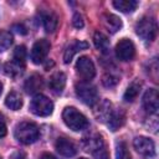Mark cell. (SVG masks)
Instances as JSON below:
<instances>
[{
	"mask_svg": "<svg viewBox=\"0 0 159 159\" xmlns=\"http://www.w3.org/2000/svg\"><path fill=\"white\" fill-rule=\"evenodd\" d=\"M15 138L22 144H31L39 139L40 132L35 123L32 122H20L15 127Z\"/></svg>",
	"mask_w": 159,
	"mask_h": 159,
	"instance_id": "6da1fadb",
	"label": "cell"
},
{
	"mask_svg": "<svg viewBox=\"0 0 159 159\" xmlns=\"http://www.w3.org/2000/svg\"><path fill=\"white\" fill-rule=\"evenodd\" d=\"M62 119L65 124L75 132L83 130L88 127L87 118L81 112H78L75 107H66L62 112Z\"/></svg>",
	"mask_w": 159,
	"mask_h": 159,
	"instance_id": "7a4b0ae2",
	"label": "cell"
},
{
	"mask_svg": "<svg viewBox=\"0 0 159 159\" xmlns=\"http://www.w3.org/2000/svg\"><path fill=\"white\" fill-rule=\"evenodd\" d=\"M76 94L77 97L81 99V102H83L87 106H93L98 102V92L97 88L91 84L87 81H81L78 83H76Z\"/></svg>",
	"mask_w": 159,
	"mask_h": 159,
	"instance_id": "3957f363",
	"label": "cell"
},
{
	"mask_svg": "<svg viewBox=\"0 0 159 159\" xmlns=\"http://www.w3.org/2000/svg\"><path fill=\"white\" fill-rule=\"evenodd\" d=\"M30 111L35 116L47 117L53 111V103L48 97H46L41 93H37L34 96V98L30 102Z\"/></svg>",
	"mask_w": 159,
	"mask_h": 159,
	"instance_id": "277c9868",
	"label": "cell"
},
{
	"mask_svg": "<svg viewBox=\"0 0 159 159\" xmlns=\"http://www.w3.org/2000/svg\"><path fill=\"white\" fill-rule=\"evenodd\" d=\"M157 22L153 17L144 16L135 24V32L137 35L145 40V41H153L157 36Z\"/></svg>",
	"mask_w": 159,
	"mask_h": 159,
	"instance_id": "5b68a950",
	"label": "cell"
},
{
	"mask_svg": "<svg viewBox=\"0 0 159 159\" xmlns=\"http://www.w3.org/2000/svg\"><path fill=\"white\" fill-rule=\"evenodd\" d=\"M76 72L81 78H83V81L92 80L96 75V68L92 60L87 56H81L76 62Z\"/></svg>",
	"mask_w": 159,
	"mask_h": 159,
	"instance_id": "8992f818",
	"label": "cell"
},
{
	"mask_svg": "<svg viewBox=\"0 0 159 159\" xmlns=\"http://www.w3.org/2000/svg\"><path fill=\"white\" fill-rule=\"evenodd\" d=\"M135 55L134 43L129 39H122L116 45V56L120 61H130Z\"/></svg>",
	"mask_w": 159,
	"mask_h": 159,
	"instance_id": "52a82bcc",
	"label": "cell"
},
{
	"mask_svg": "<svg viewBox=\"0 0 159 159\" xmlns=\"http://www.w3.org/2000/svg\"><path fill=\"white\" fill-rule=\"evenodd\" d=\"M50 42L46 40V39H41V40H37L32 48H31V60L36 65H40L45 61L48 51H50Z\"/></svg>",
	"mask_w": 159,
	"mask_h": 159,
	"instance_id": "ba28073f",
	"label": "cell"
},
{
	"mask_svg": "<svg viewBox=\"0 0 159 159\" xmlns=\"http://www.w3.org/2000/svg\"><path fill=\"white\" fill-rule=\"evenodd\" d=\"M133 147L139 154H142L144 157L150 158L155 154V144L152 139H149L147 137H142V135L135 137L133 140Z\"/></svg>",
	"mask_w": 159,
	"mask_h": 159,
	"instance_id": "9c48e42d",
	"label": "cell"
},
{
	"mask_svg": "<svg viewBox=\"0 0 159 159\" xmlns=\"http://www.w3.org/2000/svg\"><path fill=\"white\" fill-rule=\"evenodd\" d=\"M143 107L148 113L155 114L159 109V94L155 88H149L143 96Z\"/></svg>",
	"mask_w": 159,
	"mask_h": 159,
	"instance_id": "30bf717a",
	"label": "cell"
},
{
	"mask_svg": "<svg viewBox=\"0 0 159 159\" xmlns=\"http://www.w3.org/2000/svg\"><path fill=\"white\" fill-rule=\"evenodd\" d=\"M55 148L62 157L66 158H71L77 153L76 145L73 144V142H71L67 138H58L55 143Z\"/></svg>",
	"mask_w": 159,
	"mask_h": 159,
	"instance_id": "8fae6325",
	"label": "cell"
},
{
	"mask_svg": "<svg viewBox=\"0 0 159 159\" xmlns=\"http://www.w3.org/2000/svg\"><path fill=\"white\" fill-rule=\"evenodd\" d=\"M43 87V80L40 75H31L24 83V89L29 94H35L40 92Z\"/></svg>",
	"mask_w": 159,
	"mask_h": 159,
	"instance_id": "7c38bea8",
	"label": "cell"
},
{
	"mask_svg": "<svg viewBox=\"0 0 159 159\" xmlns=\"http://www.w3.org/2000/svg\"><path fill=\"white\" fill-rule=\"evenodd\" d=\"M112 112H113L112 103H111L108 99H103V101L98 104L97 109L94 111V116H96V118H97L98 122L107 123V120L109 119Z\"/></svg>",
	"mask_w": 159,
	"mask_h": 159,
	"instance_id": "4fadbf2b",
	"label": "cell"
},
{
	"mask_svg": "<svg viewBox=\"0 0 159 159\" xmlns=\"http://www.w3.org/2000/svg\"><path fill=\"white\" fill-rule=\"evenodd\" d=\"M65 86H66V75L63 72H55L48 80V87L56 94L61 93Z\"/></svg>",
	"mask_w": 159,
	"mask_h": 159,
	"instance_id": "5bb4252c",
	"label": "cell"
},
{
	"mask_svg": "<svg viewBox=\"0 0 159 159\" xmlns=\"http://www.w3.org/2000/svg\"><path fill=\"white\" fill-rule=\"evenodd\" d=\"M102 22H103V26L111 34L117 32L122 27V20L117 15H113V14H103L102 15Z\"/></svg>",
	"mask_w": 159,
	"mask_h": 159,
	"instance_id": "9a60e30c",
	"label": "cell"
},
{
	"mask_svg": "<svg viewBox=\"0 0 159 159\" xmlns=\"http://www.w3.org/2000/svg\"><path fill=\"white\" fill-rule=\"evenodd\" d=\"M125 122V113L123 109H113L109 119L107 120V124L111 130L116 132L117 129H119Z\"/></svg>",
	"mask_w": 159,
	"mask_h": 159,
	"instance_id": "2e32d148",
	"label": "cell"
},
{
	"mask_svg": "<svg viewBox=\"0 0 159 159\" xmlns=\"http://www.w3.org/2000/svg\"><path fill=\"white\" fill-rule=\"evenodd\" d=\"M102 145H104V142H103L102 137L98 135V134H93V135L86 137L82 140V147H83V149L86 152H91L92 153L93 150H96L97 148H99Z\"/></svg>",
	"mask_w": 159,
	"mask_h": 159,
	"instance_id": "e0dca14e",
	"label": "cell"
},
{
	"mask_svg": "<svg viewBox=\"0 0 159 159\" xmlns=\"http://www.w3.org/2000/svg\"><path fill=\"white\" fill-rule=\"evenodd\" d=\"M87 47H88V43L84 42V41H73V42L66 48L65 55H63V61H65L66 63H70L76 52L81 51V50H84V48H87Z\"/></svg>",
	"mask_w": 159,
	"mask_h": 159,
	"instance_id": "ac0fdd59",
	"label": "cell"
},
{
	"mask_svg": "<svg viewBox=\"0 0 159 159\" xmlns=\"http://www.w3.org/2000/svg\"><path fill=\"white\" fill-rule=\"evenodd\" d=\"M41 19H42V25L45 27V30L47 32H53L57 27V16L52 12V11H46L41 14Z\"/></svg>",
	"mask_w": 159,
	"mask_h": 159,
	"instance_id": "d6986e66",
	"label": "cell"
},
{
	"mask_svg": "<svg viewBox=\"0 0 159 159\" xmlns=\"http://www.w3.org/2000/svg\"><path fill=\"white\" fill-rule=\"evenodd\" d=\"M24 68H25V65L17 63L15 61H10V62L5 63V66H4V71H5L6 76L12 77V78H16V77L21 76L22 72H24Z\"/></svg>",
	"mask_w": 159,
	"mask_h": 159,
	"instance_id": "ffe728a7",
	"label": "cell"
},
{
	"mask_svg": "<svg viewBox=\"0 0 159 159\" xmlns=\"http://www.w3.org/2000/svg\"><path fill=\"white\" fill-rule=\"evenodd\" d=\"M93 42H94V46L103 53L108 52L109 50V40L107 39V36L104 34H102L101 31H96L93 34Z\"/></svg>",
	"mask_w": 159,
	"mask_h": 159,
	"instance_id": "44dd1931",
	"label": "cell"
},
{
	"mask_svg": "<svg viewBox=\"0 0 159 159\" xmlns=\"http://www.w3.org/2000/svg\"><path fill=\"white\" fill-rule=\"evenodd\" d=\"M5 104H6L7 108H10L12 111H17V109H20L22 107V98L17 92L12 91L6 96Z\"/></svg>",
	"mask_w": 159,
	"mask_h": 159,
	"instance_id": "7402d4cb",
	"label": "cell"
},
{
	"mask_svg": "<svg viewBox=\"0 0 159 159\" xmlns=\"http://www.w3.org/2000/svg\"><path fill=\"white\" fill-rule=\"evenodd\" d=\"M140 87H142L140 82H138V81L132 82V83L128 86V88L125 89V92H124V94H123V99H124L125 102H133V101L138 97V94H139V92H140Z\"/></svg>",
	"mask_w": 159,
	"mask_h": 159,
	"instance_id": "603a6c76",
	"label": "cell"
},
{
	"mask_svg": "<svg viewBox=\"0 0 159 159\" xmlns=\"http://www.w3.org/2000/svg\"><path fill=\"white\" fill-rule=\"evenodd\" d=\"M113 6L122 12H132L138 6V1H135V0H114Z\"/></svg>",
	"mask_w": 159,
	"mask_h": 159,
	"instance_id": "cb8c5ba5",
	"label": "cell"
},
{
	"mask_svg": "<svg viewBox=\"0 0 159 159\" xmlns=\"http://www.w3.org/2000/svg\"><path fill=\"white\" fill-rule=\"evenodd\" d=\"M116 159H132V155L127 148V144L124 142L117 143L116 147Z\"/></svg>",
	"mask_w": 159,
	"mask_h": 159,
	"instance_id": "d4e9b609",
	"label": "cell"
},
{
	"mask_svg": "<svg viewBox=\"0 0 159 159\" xmlns=\"http://www.w3.org/2000/svg\"><path fill=\"white\" fill-rule=\"evenodd\" d=\"M118 82H119V76H117V75H114V73H112V72H107V73H104L103 77H102V83H103V86H104V87H108V88L117 86Z\"/></svg>",
	"mask_w": 159,
	"mask_h": 159,
	"instance_id": "484cf974",
	"label": "cell"
},
{
	"mask_svg": "<svg viewBox=\"0 0 159 159\" xmlns=\"http://www.w3.org/2000/svg\"><path fill=\"white\" fill-rule=\"evenodd\" d=\"M12 43V36L9 31H0V52L7 50Z\"/></svg>",
	"mask_w": 159,
	"mask_h": 159,
	"instance_id": "4316f807",
	"label": "cell"
},
{
	"mask_svg": "<svg viewBox=\"0 0 159 159\" xmlns=\"http://www.w3.org/2000/svg\"><path fill=\"white\" fill-rule=\"evenodd\" d=\"M25 60H26V47L20 45L14 50V55H12V61L25 65Z\"/></svg>",
	"mask_w": 159,
	"mask_h": 159,
	"instance_id": "83f0119b",
	"label": "cell"
},
{
	"mask_svg": "<svg viewBox=\"0 0 159 159\" xmlns=\"http://www.w3.org/2000/svg\"><path fill=\"white\" fill-rule=\"evenodd\" d=\"M92 154H93L94 159H109V155H108V150L106 148V144L102 145V147H99V148H97L96 150H93Z\"/></svg>",
	"mask_w": 159,
	"mask_h": 159,
	"instance_id": "f1b7e54d",
	"label": "cell"
},
{
	"mask_svg": "<svg viewBox=\"0 0 159 159\" xmlns=\"http://www.w3.org/2000/svg\"><path fill=\"white\" fill-rule=\"evenodd\" d=\"M72 25L76 29H82L83 27V19H82V16L78 12H76L73 15V17H72Z\"/></svg>",
	"mask_w": 159,
	"mask_h": 159,
	"instance_id": "f546056e",
	"label": "cell"
},
{
	"mask_svg": "<svg viewBox=\"0 0 159 159\" xmlns=\"http://www.w3.org/2000/svg\"><path fill=\"white\" fill-rule=\"evenodd\" d=\"M6 134V124L4 120V117L0 114V138Z\"/></svg>",
	"mask_w": 159,
	"mask_h": 159,
	"instance_id": "4dcf8cb0",
	"label": "cell"
},
{
	"mask_svg": "<svg viewBox=\"0 0 159 159\" xmlns=\"http://www.w3.org/2000/svg\"><path fill=\"white\" fill-rule=\"evenodd\" d=\"M12 29H15V31H16V32H19V34H21V35H25V34L27 32L24 25H19V24H15V25L12 26Z\"/></svg>",
	"mask_w": 159,
	"mask_h": 159,
	"instance_id": "1f68e13d",
	"label": "cell"
},
{
	"mask_svg": "<svg viewBox=\"0 0 159 159\" xmlns=\"http://www.w3.org/2000/svg\"><path fill=\"white\" fill-rule=\"evenodd\" d=\"M40 159H57L55 155H52V154H50V153H43L41 157H40Z\"/></svg>",
	"mask_w": 159,
	"mask_h": 159,
	"instance_id": "d6a6232c",
	"label": "cell"
},
{
	"mask_svg": "<svg viewBox=\"0 0 159 159\" xmlns=\"http://www.w3.org/2000/svg\"><path fill=\"white\" fill-rule=\"evenodd\" d=\"M11 159H25V154L17 152V153H15V154L11 157Z\"/></svg>",
	"mask_w": 159,
	"mask_h": 159,
	"instance_id": "836d02e7",
	"label": "cell"
},
{
	"mask_svg": "<svg viewBox=\"0 0 159 159\" xmlns=\"http://www.w3.org/2000/svg\"><path fill=\"white\" fill-rule=\"evenodd\" d=\"M1 89H2V86H1V83H0V94H1Z\"/></svg>",
	"mask_w": 159,
	"mask_h": 159,
	"instance_id": "e575fe53",
	"label": "cell"
},
{
	"mask_svg": "<svg viewBox=\"0 0 159 159\" xmlns=\"http://www.w3.org/2000/svg\"><path fill=\"white\" fill-rule=\"evenodd\" d=\"M78 159H87V158H78Z\"/></svg>",
	"mask_w": 159,
	"mask_h": 159,
	"instance_id": "d590c367",
	"label": "cell"
},
{
	"mask_svg": "<svg viewBox=\"0 0 159 159\" xmlns=\"http://www.w3.org/2000/svg\"><path fill=\"white\" fill-rule=\"evenodd\" d=\"M0 159H1V157H0Z\"/></svg>",
	"mask_w": 159,
	"mask_h": 159,
	"instance_id": "8d00e7d4",
	"label": "cell"
}]
</instances>
